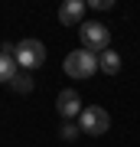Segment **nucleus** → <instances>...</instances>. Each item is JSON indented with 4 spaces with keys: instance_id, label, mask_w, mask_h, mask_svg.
I'll return each mask as SVG.
<instances>
[{
    "instance_id": "f257e3e1",
    "label": "nucleus",
    "mask_w": 140,
    "mask_h": 147,
    "mask_svg": "<svg viewBox=\"0 0 140 147\" xmlns=\"http://www.w3.org/2000/svg\"><path fill=\"white\" fill-rule=\"evenodd\" d=\"M65 75L68 79H78V82H85V79H91L94 72H101V65H98V53H88V49H75V53H68L65 56Z\"/></svg>"
},
{
    "instance_id": "f03ea898",
    "label": "nucleus",
    "mask_w": 140,
    "mask_h": 147,
    "mask_svg": "<svg viewBox=\"0 0 140 147\" xmlns=\"http://www.w3.org/2000/svg\"><path fill=\"white\" fill-rule=\"evenodd\" d=\"M78 39H82V49H88V53H104V49H111V30L104 26L98 20H88L78 26Z\"/></svg>"
},
{
    "instance_id": "7ed1b4c3",
    "label": "nucleus",
    "mask_w": 140,
    "mask_h": 147,
    "mask_svg": "<svg viewBox=\"0 0 140 147\" xmlns=\"http://www.w3.org/2000/svg\"><path fill=\"white\" fill-rule=\"evenodd\" d=\"M13 56H16V62H20L23 72H33V69H39L46 62V46H42L39 39H20Z\"/></svg>"
},
{
    "instance_id": "20e7f679",
    "label": "nucleus",
    "mask_w": 140,
    "mask_h": 147,
    "mask_svg": "<svg viewBox=\"0 0 140 147\" xmlns=\"http://www.w3.org/2000/svg\"><path fill=\"white\" fill-rule=\"evenodd\" d=\"M78 127H82L85 134H94V137H98V134H104L111 127V115L104 108H98V105H88L82 115H78Z\"/></svg>"
},
{
    "instance_id": "39448f33",
    "label": "nucleus",
    "mask_w": 140,
    "mask_h": 147,
    "mask_svg": "<svg viewBox=\"0 0 140 147\" xmlns=\"http://www.w3.org/2000/svg\"><path fill=\"white\" fill-rule=\"evenodd\" d=\"M85 10H88L85 0H65V3L59 7V23H62V26H82L85 23Z\"/></svg>"
},
{
    "instance_id": "423d86ee",
    "label": "nucleus",
    "mask_w": 140,
    "mask_h": 147,
    "mask_svg": "<svg viewBox=\"0 0 140 147\" xmlns=\"http://www.w3.org/2000/svg\"><path fill=\"white\" fill-rule=\"evenodd\" d=\"M56 108H59V115H62V118H78V115L85 111V108H82V98H78L75 88H62V92H59Z\"/></svg>"
},
{
    "instance_id": "0eeeda50",
    "label": "nucleus",
    "mask_w": 140,
    "mask_h": 147,
    "mask_svg": "<svg viewBox=\"0 0 140 147\" xmlns=\"http://www.w3.org/2000/svg\"><path fill=\"white\" fill-rule=\"evenodd\" d=\"M98 65H101L104 75H117L121 72V56L114 49H104V53H98Z\"/></svg>"
},
{
    "instance_id": "6e6552de",
    "label": "nucleus",
    "mask_w": 140,
    "mask_h": 147,
    "mask_svg": "<svg viewBox=\"0 0 140 147\" xmlns=\"http://www.w3.org/2000/svg\"><path fill=\"white\" fill-rule=\"evenodd\" d=\"M16 69H20L16 56H7V53H0V82H13L16 75H20Z\"/></svg>"
},
{
    "instance_id": "1a4fd4ad",
    "label": "nucleus",
    "mask_w": 140,
    "mask_h": 147,
    "mask_svg": "<svg viewBox=\"0 0 140 147\" xmlns=\"http://www.w3.org/2000/svg\"><path fill=\"white\" fill-rule=\"evenodd\" d=\"M10 88L20 92V95H29V92H33V75H29V72H20V75L10 82Z\"/></svg>"
},
{
    "instance_id": "9d476101",
    "label": "nucleus",
    "mask_w": 140,
    "mask_h": 147,
    "mask_svg": "<svg viewBox=\"0 0 140 147\" xmlns=\"http://www.w3.org/2000/svg\"><path fill=\"white\" fill-rule=\"evenodd\" d=\"M78 134H82V127H78V124H72V121H65V124H62V137H65V141H75Z\"/></svg>"
},
{
    "instance_id": "9b49d317",
    "label": "nucleus",
    "mask_w": 140,
    "mask_h": 147,
    "mask_svg": "<svg viewBox=\"0 0 140 147\" xmlns=\"http://www.w3.org/2000/svg\"><path fill=\"white\" fill-rule=\"evenodd\" d=\"M88 7H94V10H111L114 3L111 0H88Z\"/></svg>"
}]
</instances>
